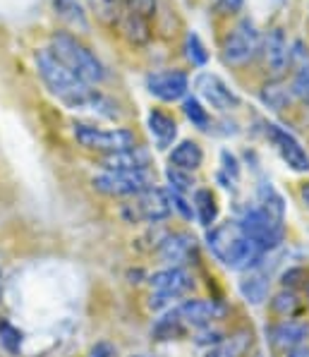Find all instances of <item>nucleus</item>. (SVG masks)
I'll return each mask as SVG.
<instances>
[{
	"label": "nucleus",
	"instance_id": "obj_36",
	"mask_svg": "<svg viewBox=\"0 0 309 357\" xmlns=\"http://www.w3.org/2000/svg\"><path fill=\"white\" fill-rule=\"evenodd\" d=\"M168 197H170V206L173 211H178L185 221H192L195 218V208H192V199H187V195H180V192H173L168 190Z\"/></svg>",
	"mask_w": 309,
	"mask_h": 357
},
{
	"label": "nucleus",
	"instance_id": "obj_34",
	"mask_svg": "<svg viewBox=\"0 0 309 357\" xmlns=\"http://www.w3.org/2000/svg\"><path fill=\"white\" fill-rule=\"evenodd\" d=\"M220 161H223V168H220V173H218V180L220 183H225L223 188H230V183H237V178H240L237 158L230 151H223L220 153Z\"/></svg>",
	"mask_w": 309,
	"mask_h": 357
},
{
	"label": "nucleus",
	"instance_id": "obj_40",
	"mask_svg": "<svg viewBox=\"0 0 309 357\" xmlns=\"http://www.w3.org/2000/svg\"><path fill=\"white\" fill-rule=\"evenodd\" d=\"M285 357H309V348H307V345H300V348L285 353Z\"/></svg>",
	"mask_w": 309,
	"mask_h": 357
},
{
	"label": "nucleus",
	"instance_id": "obj_21",
	"mask_svg": "<svg viewBox=\"0 0 309 357\" xmlns=\"http://www.w3.org/2000/svg\"><path fill=\"white\" fill-rule=\"evenodd\" d=\"M192 208H195V218L202 228H213L218 221V199L209 188H197L192 195Z\"/></svg>",
	"mask_w": 309,
	"mask_h": 357
},
{
	"label": "nucleus",
	"instance_id": "obj_25",
	"mask_svg": "<svg viewBox=\"0 0 309 357\" xmlns=\"http://www.w3.org/2000/svg\"><path fill=\"white\" fill-rule=\"evenodd\" d=\"M290 98H292L290 86L285 84V82H280V79L269 82V84L262 89L264 106L273 108V111H283V108H288L290 106Z\"/></svg>",
	"mask_w": 309,
	"mask_h": 357
},
{
	"label": "nucleus",
	"instance_id": "obj_43",
	"mask_svg": "<svg viewBox=\"0 0 309 357\" xmlns=\"http://www.w3.org/2000/svg\"><path fill=\"white\" fill-rule=\"evenodd\" d=\"M307 300H309V283H307Z\"/></svg>",
	"mask_w": 309,
	"mask_h": 357
},
{
	"label": "nucleus",
	"instance_id": "obj_26",
	"mask_svg": "<svg viewBox=\"0 0 309 357\" xmlns=\"http://www.w3.org/2000/svg\"><path fill=\"white\" fill-rule=\"evenodd\" d=\"M302 310V302L292 290H280L271 298V312L276 317H283V319H295Z\"/></svg>",
	"mask_w": 309,
	"mask_h": 357
},
{
	"label": "nucleus",
	"instance_id": "obj_3",
	"mask_svg": "<svg viewBox=\"0 0 309 357\" xmlns=\"http://www.w3.org/2000/svg\"><path fill=\"white\" fill-rule=\"evenodd\" d=\"M48 51H51L53 56L77 77V79L84 82V84H101V82L108 77L101 60L93 56L84 43L77 41L75 36L58 31V34L51 36V46H48Z\"/></svg>",
	"mask_w": 309,
	"mask_h": 357
},
{
	"label": "nucleus",
	"instance_id": "obj_11",
	"mask_svg": "<svg viewBox=\"0 0 309 357\" xmlns=\"http://www.w3.org/2000/svg\"><path fill=\"white\" fill-rule=\"evenodd\" d=\"M195 89L199 91L204 103L218 113H230V111H235V108H240V96H237L233 86L225 84L218 75L202 73L195 79Z\"/></svg>",
	"mask_w": 309,
	"mask_h": 357
},
{
	"label": "nucleus",
	"instance_id": "obj_4",
	"mask_svg": "<svg viewBox=\"0 0 309 357\" xmlns=\"http://www.w3.org/2000/svg\"><path fill=\"white\" fill-rule=\"evenodd\" d=\"M237 226H240L242 233H245L264 255L276 250V247H280L285 240L283 221L269 216V213L262 211L259 206H247L245 211L240 213V218H237Z\"/></svg>",
	"mask_w": 309,
	"mask_h": 357
},
{
	"label": "nucleus",
	"instance_id": "obj_39",
	"mask_svg": "<svg viewBox=\"0 0 309 357\" xmlns=\"http://www.w3.org/2000/svg\"><path fill=\"white\" fill-rule=\"evenodd\" d=\"M297 278H302V268H290V271H285V273H283V285L290 290L292 285L300 283V281H297Z\"/></svg>",
	"mask_w": 309,
	"mask_h": 357
},
{
	"label": "nucleus",
	"instance_id": "obj_9",
	"mask_svg": "<svg viewBox=\"0 0 309 357\" xmlns=\"http://www.w3.org/2000/svg\"><path fill=\"white\" fill-rule=\"evenodd\" d=\"M262 51V36L252 20H240L223 41V60L228 65H245Z\"/></svg>",
	"mask_w": 309,
	"mask_h": 357
},
{
	"label": "nucleus",
	"instance_id": "obj_6",
	"mask_svg": "<svg viewBox=\"0 0 309 357\" xmlns=\"http://www.w3.org/2000/svg\"><path fill=\"white\" fill-rule=\"evenodd\" d=\"M91 185L106 197H137L156 183L151 170H103L91 180Z\"/></svg>",
	"mask_w": 309,
	"mask_h": 357
},
{
	"label": "nucleus",
	"instance_id": "obj_18",
	"mask_svg": "<svg viewBox=\"0 0 309 357\" xmlns=\"http://www.w3.org/2000/svg\"><path fill=\"white\" fill-rule=\"evenodd\" d=\"M146 128H149V135L153 137V144L156 149H170L178 139V123L170 118L168 113L163 111H151L146 115Z\"/></svg>",
	"mask_w": 309,
	"mask_h": 357
},
{
	"label": "nucleus",
	"instance_id": "obj_30",
	"mask_svg": "<svg viewBox=\"0 0 309 357\" xmlns=\"http://www.w3.org/2000/svg\"><path fill=\"white\" fill-rule=\"evenodd\" d=\"M91 10L98 15V20L108 22V24H115V22H120L125 13V5L123 0H89Z\"/></svg>",
	"mask_w": 309,
	"mask_h": 357
},
{
	"label": "nucleus",
	"instance_id": "obj_31",
	"mask_svg": "<svg viewBox=\"0 0 309 357\" xmlns=\"http://www.w3.org/2000/svg\"><path fill=\"white\" fill-rule=\"evenodd\" d=\"M165 180H168V190L180 192V195L192 192V190H195V185H197L195 178H192V173L180 170V168H173V166L165 168Z\"/></svg>",
	"mask_w": 309,
	"mask_h": 357
},
{
	"label": "nucleus",
	"instance_id": "obj_15",
	"mask_svg": "<svg viewBox=\"0 0 309 357\" xmlns=\"http://www.w3.org/2000/svg\"><path fill=\"white\" fill-rule=\"evenodd\" d=\"M158 255L168 266H182L192 261V257L197 255V240L190 233H173L165 235L163 243L158 245Z\"/></svg>",
	"mask_w": 309,
	"mask_h": 357
},
{
	"label": "nucleus",
	"instance_id": "obj_2",
	"mask_svg": "<svg viewBox=\"0 0 309 357\" xmlns=\"http://www.w3.org/2000/svg\"><path fill=\"white\" fill-rule=\"evenodd\" d=\"M34 63H36V73L41 77L43 84H46V89L51 91L60 103H65L70 111H80L82 101L89 94L91 84H84L82 79H77L48 48L36 51Z\"/></svg>",
	"mask_w": 309,
	"mask_h": 357
},
{
	"label": "nucleus",
	"instance_id": "obj_28",
	"mask_svg": "<svg viewBox=\"0 0 309 357\" xmlns=\"http://www.w3.org/2000/svg\"><path fill=\"white\" fill-rule=\"evenodd\" d=\"M182 113L187 115V120H190L195 128H199L204 132L211 130V115H209L206 106H204L197 96H185V101H182Z\"/></svg>",
	"mask_w": 309,
	"mask_h": 357
},
{
	"label": "nucleus",
	"instance_id": "obj_19",
	"mask_svg": "<svg viewBox=\"0 0 309 357\" xmlns=\"http://www.w3.org/2000/svg\"><path fill=\"white\" fill-rule=\"evenodd\" d=\"M237 288H240V295L247 305L259 307L269 300V293H271V276H269L266 271H262V268H252V271L242 278Z\"/></svg>",
	"mask_w": 309,
	"mask_h": 357
},
{
	"label": "nucleus",
	"instance_id": "obj_44",
	"mask_svg": "<svg viewBox=\"0 0 309 357\" xmlns=\"http://www.w3.org/2000/svg\"><path fill=\"white\" fill-rule=\"evenodd\" d=\"M132 357H144V355H132Z\"/></svg>",
	"mask_w": 309,
	"mask_h": 357
},
{
	"label": "nucleus",
	"instance_id": "obj_32",
	"mask_svg": "<svg viewBox=\"0 0 309 357\" xmlns=\"http://www.w3.org/2000/svg\"><path fill=\"white\" fill-rule=\"evenodd\" d=\"M24 343V336L17 326H13L10 321H0V345L8 350L10 355H17Z\"/></svg>",
	"mask_w": 309,
	"mask_h": 357
},
{
	"label": "nucleus",
	"instance_id": "obj_29",
	"mask_svg": "<svg viewBox=\"0 0 309 357\" xmlns=\"http://www.w3.org/2000/svg\"><path fill=\"white\" fill-rule=\"evenodd\" d=\"M53 8H55V15L63 17L65 22L75 26H86V15H84V8H82L80 0H53Z\"/></svg>",
	"mask_w": 309,
	"mask_h": 357
},
{
	"label": "nucleus",
	"instance_id": "obj_22",
	"mask_svg": "<svg viewBox=\"0 0 309 357\" xmlns=\"http://www.w3.org/2000/svg\"><path fill=\"white\" fill-rule=\"evenodd\" d=\"M168 161H170V166H173V168H180V170L192 173V170H197L204 163V151H202V146L197 144V142L182 139V142H178V144H173Z\"/></svg>",
	"mask_w": 309,
	"mask_h": 357
},
{
	"label": "nucleus",
	"instance_id": "obj_20",
	"mask_svg": "<svg viewBox=\"0 0 309 357\" xmlns=\"http://www.w3.org/2000/svg\"><path fill=\"white\" fill-rule=\"evenodd\" d=\"M264 60H266V68L273 75H280L290 65V48L288 38L280 29H273L271 34L264 41Z\"/></svg>",
	"mask_w": 309,
	"mask_h": 357
},
{
	"label": "nucleus",
	"instance_id": "obj_24",
	"mask_svg": "<svg viewBox=\"0 0 309 357\" xmlns=\"http://www.w3.org/2000/svg\"><path fill=\"white\" fill-rule=\"evenodd\" d=\"M187 331H190V328L182 324V319L173 307V310L165 312L161 319H156V324H153V328H151V336L156 340H178L185 336Z\"/></svg>",
	"mask_w": 309,
	"mask_h": 357
},
{
	"label": "nucleus",
	"instance_id": "obj_41",
	"mask_svg": "<svg viewBox=\"0 0 309 357\" xmlns=\"http://www.w3.org/2000/svg\"><path fill=\"white\" fill-rule=\"evenodd\" d=\"M300 195H302V202H305V206L309 208V183H305L300 188Z\"/></svg>",
	"mask_w": 309,
	"mask_h": 357
},
{
	"label": "nucleus",
	"instance_id": "obj_16",
	"mask_svg": "<svg viewBox=\"0 0 309 357\" xmlns=\"http://www.w3.org/2000/svg\"><path fill=\"white\" fill-rule=\"evenodd\" d=\"M149 163H151V153L137 144L123 151L106 153L101 158L103 170H149Z\"/></svg>",
	"mask_w": 309,
	"mask_h": 357
},
{
	"label": "nucleus",
	"instance_id": "obj_17",
	"mask_svg": "<svg viewBox=\"0 0 309 357\" xmlns=\"http://www.w3.org/2000/svg\"><path fill=\"white\" fill-rule=\"evenodd\" d=\"M252 343H255V336L250 328H237V331L220 338L216 345H211L204 357H245L250 353Z\"/></svg>",
	"mask_w": 309,
	"mask_h": 357
},
{
	"label": "nucleus",
	"instance_id": "obj_8",
	"mask_svg": "<svg viewBox=\"0 0 309 357\" xmlns=\"http://www.w3.org/2000/svg\"><path fill=\"white\" fill-rule=\"evenodd\" d=\"M75 139L80 142L84 149L98 151V153H115L135 146V135L130 130L115 128V130H101L89 123H75Z\"/></svg>",
	"mask_w": 309,
	"mask_h": 357
},
{
	"label": "nucleus",
	"instance_id": "obj_42",
	"mask_svg": "<svg viewBox=\"0 0 309 357\" xmlns=\"http://www.w3.org/2000/svg\"><path fill=\"white\" fill-rule=\"evenodd\" d=\"M0 288H3V271H0Z\"/></svg>",
	"mask_w": 309,
	"mask_h": 357
},
{
	"label": "nucleus",
	"instance_id": "obj_37",
	"mask_svg": "<svg viewBox=\"0 0 309 357\" xmlns=\"http://www.w3.org/2000/svg\"><path fill=\"white\" fill-rule=\"evenodd\" d=\"M86 357H115V348L108 343V340H101V343L93 345Z\"/></svg>",
	"mask_w": 309,
	"mask_h": 357
},
{
	"label": "nucleus",
	"instance_id": "obj_5",
	"mask_svg": "<svg viewBox=\"0 0 309 357\" xmlns=\"http://www.w3.org/2000/svg\"><path fill=\"white\" fill-rule=\"evenodd\" d=\"M195 285V278L187 268L182 266H168L161 271L149 276V288H151V298H149V307L151 310H165L175 300L185 298Z\"/></svg>",
	"mask_w": 309,
	"mask_h": 357
},
{
	"label": "nucleus",
	"instance_id": "obj_33",
	"mask_svg": "<svg viewBox=\"0 0 309 357\" xmlns=\"http://www.w3.org/2000/svg\"><path fill=\"white\" fill-rule=\"evenodd\" d=\"M185 51H187V58L192 60V65H197V68H204V65H206V60H209L206 48H204L202 38L197 34H192V31L185 38Z\"/></svg>",
	"mask_w": 309,
	"mask_h": 357
},
{
	"label": "nucleus",
	"instance_id": "obj_13",
	"mask_svg": "<svg viewBox=\"0 0 309 357\" xmlns=\"http://www.w3.org/2000/svg\"><path fill=\"white\" fill-rule=\"evenodd\" d=\"M146 91L158 101L173 103L187 96L190 91V77L182 70H161V73L146 75Z\"/></svg>",
	"mask_w": 309,
	"mask_h": 357
},
{
	"label": "nucleus",
	"instance_id": "obj_38",
	"mask_svg": "<svg viewBox=\"0 0 309 357\" xmlns=\"http://www.w3.org/2000/svg\"><path fill=\"white\" fill-rule=\"evenodd\" d=\"M216 5H218L220 13L233 15V13H237V10L242 8V0H216Z\"/></svg>",
	"mask_w": 309,
	"mask_h": 357
},
{
	"label": "nucleus",
	"instance_id": "obj_23",
	"mask_svg": "<svg viewBox=\"0 0 309 357\" xmlns=\"http://www.w3.org/2000/svg\"><path fill=\"white\" fill-rule=\"evenodd\" d=\"M257 206L262 208V211H266L269 216L278 218V221H283L285 218V199L283 195H280L278 190L273 188L269 180H264V183H259L257 188Z\"/></svg>",
	"mask_w": 309,
	"mask_h": 357
},
{
	"label": "nucleus",
	"instance_id": "obj_1",
	"mask_svg": "<svg viewBox=\"0 0 309 357\" xmlns=\"http://www.w3.org/2000/svg\"><path fill=\"white\" fill-rule=\"evenodd\" d=\"M206 247L213 259L223 264L230 271H252L262 266L264 252L247 238L237 226V221L216 223L206 230Z\"/></svg>",
	"mask_w": 309,
	"mask_h": 357
},
{
	"label": "nucleus",
	"instance_id": "obj_12",
	"mask_svg": "<svg viewBox=\"0 0 309 357\" xmlns=\"http://www.w3.org/2000/svg\"><path fill=\"white\" fill-rule=\"evenodd\" d=\"M175 312H178V317L187 328L199 331V328H206V326H211L213 321L223 319L228 307L218 300L195 298V300H182L180 305L175 307Z\"/></svg>",
	"mask_w": 309,
	"mask_h": 357
},
{
	"label": "nucleus",
	"instance_id": "obj_14",
	"mask_svg": "<svg viewBox=\"0 0 309 357\" xmlns=\"http://www.w3.org/2000/svg\"><path fill=\"white\" fill-rule=\"evenodd\" d=\"M309 336V326L305 321L297 319H280L278 324L266 328V338L271 340V345L280 353H290V350L305 345Z\"/></svg>",
	"mask_w": 309,
	"mask_h": 357
},
{
	"label": "nucleus",
	"instance_id": "obj_35",
	"mask_svg": "<svg viewBox=\"0 0 309 357\" xmlns=\"http://www.w3.org/2000/svg\"><path fill=\"white\" fill-rule=\"evenodd\" d=\"M290 91H292V96H297L300 101L309 103V63H305L297 70L295 79H292V84H290Z\"/></svg>",
	"mask_w": 309,
	"mask_h": 357
},
{
	"label": "nucleus",
	"instance_id": "obj_10",
	"mask_svg": "<svg viewBox=\"0 0 309 357\" xmlns=\"http://www.w3.org/2000/svg\"><path fill=\"white\" fill-rule=\"evenodd\" d=\"M266 137L271 139L273 149L278 151V156L283 158V163L295 173H307L309 170V153L302 146V142L292 135L290 130L280 128V125L269 123L266 125Z\"/></svg>",
	"mask_w": 309,
	"mask_h": 357
},
{
	"label": "nucleus",
	"instance_id": "obj_7",
	"mask_svg": "<svg viewBox=\"0 0 309 357\" xmlns=\"http://www.w3.org/2000/svg\"><path fill=\"white\" fill-rule=\"evenodd\" d=\"M173 213V206H170V197L168 190L163 188H149L142 195L132 197L130 204L123 206V216L128 218V223H156L165 221V218Z\"/></svg>",
	"mask_w": 309,
	"mask_h": 357
},
{
	"label": "nucleus",
	"instance_id": "obj_27",
	"mask_svg": "<svg viewBox=\"0 0 309 357\" xmlns=\"http://www.w3.org/2000/svg\"><path fill=\"white\" fill-rule=\"evenodd\" d=\"M118 24L123 26L125 34H128V36L132 38V41L144 43L146 38H149V26H146L144 17L140 15V10H125L123 17H120Z\"/></svg>",
	"mask_w": 309,
	"mask_h": 357
}]
</instances>
